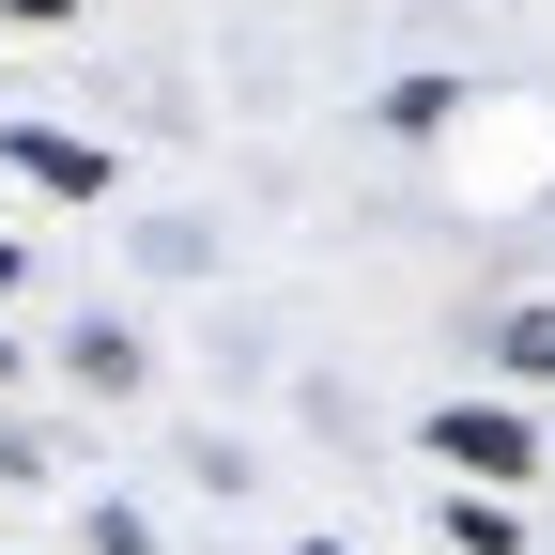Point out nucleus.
<instances>
[{
	"label": "nucleus",
	"mask_w": 555,
	"mask_h": 555,
	"mask_svg": "<svg viewBox=\"0 0 555 555\" xmlns=\"http://www.w3.org/2000/svg\"><path fill=\"white\" fill-rule=\"evenodd\" d=\"M0 371H16V339H0Z\"/></svg>",
	"instance_id": "423d86ee"
},
{
	"label": "nucleus",
	"mask_w": 555,
	"mask_h": 555,
	"mask_svg": "<svg viewBox=\"0 0 555 555\" xmlns=\"http://www.w3.org/2000/svg\"><path fill=\"white\" fill-rule=\"evenodd\" d=\"M0 16H78V0H0Z\"/></svg>",
	"instance_id": "20e7f679"
},
{
	"label": "nucleus",
	"mask_w": 555,
	"mask_h": 555,
	"mask_svg": "<svg viewBox=\"0 0 555 555\" xmlns=\"http://www.w3.org/2000/svg\"><path fill=\"white\" fill-rule=\"evenodd\" d=\"M433 448H448L463 478H525V463H540V433H525L509 401H448V416H433Z\"/></svg>",
	"instance_id": "f257e3e1"
},
{
	"label": "nucleus",
	"mask_w": 555,
	"mask_h": 555,
	"mask_svg": "<svg viewBox=\"0 0 555 555\" xmlns=\"http://www.w3.org/2000/svg\"><path fill=\"white\" fill-rule=\"evenodd\" d=\"M0 155H16L31 185H62V201H108V155H93V139H62V124H0Z\"/></svg>",
	"instance_id": "f03ea898"
},
{
	"label": "nucleus",
	"mask_w": 555,
	"mask_h": 555,
	"mask_svg": "<svg viewBox=\"0 0 555 555\" xmlns=\"http://www.w3.org/2000/svg\"><path fill=\"white\" fill-rule=\"evenodd\" d=\"M0 278H16V247H0Z\"/></svg>",
	"instance_id": "0eeeda50"
},
{
	"label": "nucleus",
	"mask_w": 555,
	"mask_h": 555,
	"mask_svg": "<svg viewBox=\"0 0 555 555\" xmlns=\"http://www.w3.org/2000/svg\"><path fill=\"white\" fill-rule=\"evenodd\" d=\"M294 555H339V540H294Z\"/></svg>",
	"instance_id": "39448f33"
},
{
	"label": "nucleus",
	"mask_w": 555,
	"mask_h": 555,
	"mask_svg": "<svg viewBox=\"0 0 555 555\" xmlns=\"http://www.w3.org/2000/svg\"><path fill=\"white\" fill-rule=\"evenodd\" d=\"M494 356H509L525 386H555V309H509V339H494Z\"/></svg>",
	"instance_id": "7ed1b4c3"
}]
</instances>
